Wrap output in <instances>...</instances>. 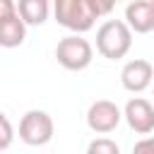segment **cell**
<instances>
[{
  "label": "cell",
  "instance_id": "6da1fadb",
  "mask_svg": "<svg viewBox=\"0 0 154 154\" xmlns=\"http://www.w3.org/2000/svg\"><path fill=\"white\" fill-rule=\"evenodd\" d=\"M132 46V29L125 19H106L96 31V51L108 60H120Z\"/></svg>",
  "mask_w": 154,
  "mask_h": 154
},
{
  "label": "cell",
  "instance_id": "7a4b0ae2",
  "mask_svg": "<svg viewBox=\"0 0 154 154\" xmlns=\"http://www.w3.org/2000/svg\"><path fill=\"white\" fill-rule=\"evenodd\" d=\"M53 10H55L58 24L75 34L89 31L94 26V22L99 19V14L94 10V0H55Z\"/></svg>",
  "mask_w": 154,
  "mask_h": 154
},
{
  "label": "cell",
  "instance_id": "3957f363",
  "mask_svg": "<svg viewBox=\"0 0 154 154\" xmlns=\"http://www.w3.org/2000/svg\"><path fill=\"white\" fill-rule=\"evenodd\" d=\"M55 58L58 63L65 67V70H72V72H79L84 67L91 65V58H94V48L87 38H82L79 34H70L65 38L58 41L55 46Z\"/></svg>",
  "mask_w": 154,
  "mask_h": 154
},
{
  "label": "cell",
  "instance_id": "277c9868",
  "mask_svg": "<svg viewBox=\"0 0 154 154\" xmlns=\"http://www.w3.org/2000/svg\"><path fill=\"white\" fill-rule=\"evenodd\" d=\"M53 132H55V125H53V118L46 111L31 108L19 120V140L24 144H29V147H43V144H48L53 140Z\"/></svg>",
  "mask_w": 154,
  "mask_h": 154
},
{
  "label": "cell",
  "instance_id": "5b68a950",
  "mask_svg": "<svg viewBox=\"0 0 154 154\" xmlns=\"http://www.w3.org/2000/svg\"><path fill=\"white\" fill-rule=\"evenodd\" d=\"M26 38V24L17 12V2L2 0L0 2V46L17 48Z\"/></svg>",
  "mask_w": 154,
  "mask_h": 154
},
{
  "label": "cell",
  "instance_id": "8992f818",
  "mask_svg": "<svg viewBox=\"0 0 154 154\" xmlns=\"http://www.w3.org/2000/svg\"><path fill=\"white\" fill-rule=\"evenodd\" d=\"M120 120H123V111H120L113 101H108V99L94 101V103L89 106V111H87V125H89V130L96 132V135L113 132V130L120 125Z\"/></svg>",
  "mask_w": 154,
  "mask_h": 154
},
{
  "label": "cell",
  "instance_id": "52a82bcc",
  "mask_svg": "<svg viewBox=\"0 0 154 154\" xmlns=\"http://www.w3.org/2000/svg\"><path fill=\"white\" fill-rule=\"evenodd\" d=\"M154 82V67L149 60L144 58H135V60H128L120 70V84L123 89L132 91V94H140L144 91L149 84Z\"/></svg>",
  "mask_w": 154,
  "mask_h": 154
},
{
  "label": "cell",
  "instance_id": "ba28073f",
  "mask_svg": "<svg viewBox=\"0 0 154 154\" xmlns=\"http://www.w3.org/2000/svg\"><path fill=\"white\" fill-rule=\"evenodd\" d=\"M123 118L128 120L130 130H135L137 135H149L154 130V106L142 96H135L125 103Z\"/></svg>",
  "mask_w": 154,
  "mask_h": 154
},
{
  "label": "cell",
  "instance_id": "9c48e42d",
  "mask_svg": "<svg viewBox=\"0 0 154 154\" xmlns=\"http://www.w3.org/2000/svg\"><path fill=\"white\" fill-rule=\"evenodd\" d=\"M125 24L135 34L154 31V0H132L125 7Z\"/></svg>",
  "mask_w": 154,
  "mask_h": 154
},
{
  "label": "cell",
  "instance_id": "30bf717a",
  "mask_svg": "<svg viewBox=\"0 0 154 154\" xmlns=\"http://www.w3.org/2000/svg\"><path fill=\"white\" fill-rule=\"evenodd\" d=\"M48 10L51 5L46 0H19L17 2V12L26 26H41L48 19Z\"/></svg>",
  "mask_w": 154,
  "mask_h": 154
},
{
  "label": "cell",
  "instance_id": "8fae6325",
  "mask_svg": "<svg viewBox=\"0 0 154 154\" xmlns=\"http://www.w3.org/2000/svg\"><path fill=\"white\" fill-rule=\"evenodd\" d=\"M87 154H120V147L111 137H96V140L89 142Z\"/></svg>",
  "mask_w": 154,
  "mask_h": 154
},
{
  "label": "cell",
  "instance_id": "7c38bea8",
  "mask_svg": "<svg viewBox=\"0 0 154 154\" xmlns=\"http://www.w3.org/2000/svg\"><path fill=\"white\" fill-rule=\"evenodd\" d=\"M0 128H2V137H0V149H7L10 144H12V137H14V132H12V123H10V118L2 113L0 116Z\"/></svg>",
  "mask_w": 154,
  "mask_h": 154
},
{
  "label": "cell",
  "instance_id": "4fadbf2b",
  "mask_svg": "<svg viewBox=\"0 0 154 154\" xmlns=\"http://www.w3.org/2000/svg\"><path fill=\"white\" fill-rule=\"evenodd\" d=\"M132 154H154V137H142L140 142H135Z\"/></svg>",
  "mask_w": 154,
  "mask_h": 154
}]
</instances>
